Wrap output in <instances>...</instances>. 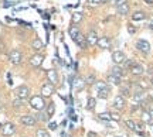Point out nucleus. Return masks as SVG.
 Instances as JSON below:
<instances>
[{"instance_id":"9b49d317","label":"nucleus","mask_w":153,"mask_h":137,"mask_svg":"<svg viewBox=\"0 0 153 137\" xmlns=\"http://www.w3.org/2000/svg\"><path fill=\"white\" fill-rule=\"evenodd\" d=\"M111 75H114L116 78H122L125 75V69L122 65H114L111 68Z\"/></svg>"},{"instance_id":"412c9836","label":"nucleus","mask_w":153,"mask_h":137,"mask_svg":"<svg viewBox=\"0 0 153 137\" xmlns=\"http://www.w3.org/2000/svg\"><path fill=\"white\" fill-rule=\"evenodd\" d=\"M142 122L143 123H152L153 119L152 116H150V112L149 110H143L142 112Z\"/></svg>"},{"instance_id":"a19ab883","label":"nucleus","mask_w":153,"mask_h":137,"mask_svg":"<svg viewBox=\"0 0 153 137\" xmlns=\"http://www.w3.org/2000/svg\"><path fill=\"white\" fill-rule=\"evenodd\" d=\"M88 137H97V134H95V133H88Z\"/></svg>"},{"instance_id":"ea45409f","label":"nucleus","mask_w":153,"mask_h":137,"mask_svg":"<svg viewBox=\"0 0 153 137\" xmlns=\"http://www.w3.org/2000/svg\"><path fill=\"white\" fill-rule=\"evenodd\" d=\"M50 129L55 130V129H57V124H55V123H51V124H50Z\"/></svg>"},{"instance_id":"c756f323","label":"nucleus","mask_w":153,"mask_h":137,"mask_svg":"<svg viewBox=\"0 0 153 137\" xmlns=\"http://www.w3.org/2000/svg\"><path fill=\"white\" fill-rule=\"evenodd\" d=\"M82 20V13H74L72 14V23L76 24V23H79Z\"/></svg>"},{"instance_id":"f257e3e1","label":"nucleus","mask_w":153,"mask_h":137,"mask_svg":"<svg viewBox=\"0 0 153 137\" xmlns=\"http://www.w3.org/2000/svg\"><path fill=\"white\" fill-rule=\"evenodd\" d=\"M30 106L34 110H37V112H43L47 108V103H45V100H44V98L41 95H36V96L30 98Z\"/></svg>"},{"instance_id":"7ed1b4c3","label":"nucleus","mask_w":153,"mask_h":137,"mask_svg":"<svg viewBox=\"0 0 153 137\" xmlns=\"http://www.w3.org/2000/svg\"><path fill=\"white\" fill-rule=\"evenodd\" d=\"M9 61H10L13 65H19V64H22V61H23L22 52H20L19 49H11L10 52H9Z\"/></svg>"},{"instance_id":"423d86ee","label":"nucleus","mask_w":153,"mask_h":137,"mask_svg":"<svg viewBox=\"0 0 153 137\" xmlns=\"http://www.w3.org/2000/svg\"><path fill=\"white\" fill-rule=\"evenodd\" d=\"M14 132H16V126H14L13 123H6V124H3V127H1V134L4 137L13 136Z\"/></svg>"},{"instance_id":"b1692460","label":"nucleus","mask_w":153,"mask_h":137,"mask_svg":"<svg viewBox=\"0 0 153 137\" xmlns=\"http://www.w3.org/2000/svg\"><path fill=\"white\" fill-rule=\"evenodd\" d=\"M108 82L112 83V85H116V86H120L122 81H120V78H116L114 75H108Z\"/></svg>"},{"instance_id":"dca6fc26","label":"nucleus","mask_w":153,"mask_h":137,"mask_svg":"<svg viewBox=\"0 0 153 137\" xmlns=\"http://www.w3.org/2000/svg\"><path fill=\"white\" fill-rule=\"evenodd\" d=\"M74 41H75L76 44L81 47V48H85V47H87V38H85V35H84L82 33L78 34L75 38H74Z\"/></svg>"},{"instance_id":"5701e85b","label":"nucleus","mask_w":153,"mask_h":137,"mask_svg":"<svg viewBox=\"0 0 153 137\" xmlns=\"http://www.w3.org/2000/svg\"><path fill=\"white\" fill-rule=\"evenodd\" d=\"M84 86H85V81H84L82 78H76L75 82H74V88H75L76 91H81Z\"/></svg>"},{"instance_id":"f3484780","label":"nucleus","mask_w":153,"mask_h":137,"mask_svg":"<svg viewBox=\"0 0 153 137\" xmlns=\"http://www.w3.org/2000/svg\"><path fill=\"white\" fill-rule=\"evenodd\" d=\"M146 13L145 11H135L133 14H132V20L133 21H143V20H146Z\"/></svg>"},{"instance_id":"79ce46f5","label":"nucleus","mask_w":153,"mask_h":137,"mask_svg":"<svg viewBox=\"0 0 153 137\" xmlns=\"http://www.w3.org/2000/svg\"><path fill=\"white\" fill-rule=\"evenodd\" d=\"M149 28H150V30H153V21L149 23Z\"/></svg>"},{"instance_id":"7c9ffc66","label":"nucleus","mask_w":153,"mask_h":137,"mask_svg":"<svg viewBox=\"0 0 153 137\" xmlns=\"http://www.w3.org/2000/svg\"><path fill=\"white\" fill-rule=\"evenodd\" d=\"M109 96V89L108 91H102V92H98V98H101V99H106Z\"/></svg>"},{"instance_id":"cd10ccee","label":"nucleus","mask_w":153,"mask_h":137,"mask_svg":"<svg viewBox=\"0 0 153 137\" xmlns=\"http://www.w3.org/2000/svg\"><path fill=\"white\" fill-rule=\"evenodd\" d=\"M36 137H50V134H48L47 130H44V129H38L37 132H36Z\"/></svg>"},{"instance_id":"4468645a","label":"nucleus","mask_w":153,"mask_h":137,"mask_svg":"<svg viewBox=\"0 0 153 137\" xmlns=\"http://www.w3.org/2000/svg\"><path fill=\"white\" fill-rule=\"evenodd\" d=\"M99 48L102 49H106V48H111V38L109 37H99L98 38V44H97Z\"/></svg>"},{"instance_id":"ddd939ff","label":"nucleus","mask_w":153,"mask_h":137,"mask_svg":"<svg viewBox=\"0 0 153 137\" xmlns=\"http://www.w3.org/2000/svg\"><path fill=\"white\" fill-rule=\"evenodd\" d=\"M85 38H87V45H97L98 44V34L95 33V31H91L89 34L85 35Z\"/></svg>"},{"instance_id":"4c0bfd02","label":"nucleus","mask_w":153,"mask_h":137,"mask_svg":"<svg viewBox=\"0 0 153 137\" xmlns=\"http://www.w3.org/2000/svg\"><path fill=\"white\" fill-rule=\"evenodd\" d=\"M88 3H89V4H98V3H101V0H88Z\"/></svg>"},{"instance_id":"4be33fe9","label":"nucleus","mask_w":153,"mask_h":137,"mask_svg":"<svg viewBox=\"0 0 153 137\" xmlns=\"http://www.w3.org/2000/svg\"><path fill=\"white\" fill-rule=\"evenodd\" d=\"M68 33H70V35H71V38L74 40L76 37V35H78V34L81 33V31H79V28H78V26H75V24H74V26H71V27H70V30H68Z\"/></svg>"},{"instance_id":"c03bdc74","label":"nucleus","mask_w":153,"mask_h":137,"mask_svg":"<svg viewBox=\"0 0 153 137\" xmlns=\"http://www.w3.org/2000/svg\"><path fill=\"white\" fill-rule=\"evenodd\" d=\"M150 85H152V86H153V78H152V79H150Z\"/></svg>"},{"instance_id":"72a5a7b5","label":"nucleus","mask_w":153,"mask_h":137,"mask_svg":"<svg viewBox=\"0 0 153 137\" xmlns=\"http://www.w3.org/2000/svg\"><path fill=\"white\" fill-rule=\"evenodd\" d=\"M23 105V100L22 99H14V100H13V106H14V108H20V106H22Z\"/></svg>"},{"instance_id":"58836bf2","label":"nucleus","mask_w":153,"mask_h":137,"mask_svg":"<svg viewBox=\"0 0 153 137\" xmlns=\"http://www.w3.org/2000/svg\"><path fill=\"white\" fill-rule=\"evenodd\" d=\"M111 116H112V119H114V120H119V119H120V117L116 115V113H111Z\"/></svg>"},{"instance_id":"a878e982","label":"nucleus","mask_w":153,"mask_h":137,"mask_svg":"<svg viewBox=\"0 0 153 137\" xmlns=\"http://www.w3.org/2000/svg\"><path fill=\"white\" fill-rule=\"evenodd\" d=\"M95 105H97V99H95V98H89V99H88L87 108L89 110H94V109H95Z\"/></svg>"},{"instance_id":"e433bc0d","label":"nucleus","mask_w":153,"mask_h":137,"mask_svg":"<svg viewBox=\"0 0 153 137\" xmlns=\"http://www.w3.org/2000/svg\"><path fill=\"white\" fill-rule=\"evenodd\" d=\"M128 31H129V34H135L136 33V28L132 27V26H128Z\"/></svg>"},{"instance_id":"473e14b6","label":"nucleus","mask_w":153,"mask_h":137,"mask_svg":"<svg viewBox=\"0 0 153 137\" xmlns=\"http://www.w3.org/2000/svg\"><path fill=\"white\" fill-rule=\"evenodd\" d=\"M84 81H85V83H95V82H97V81H95V77H94V75H88V77L85 78Z\"/></svg>"},{"instance_id":"2f4dec72","label":"nucleus","mask_w":153,"mask_h":137,"mask_svg":"<svg viewBox=\"0 0 153 137\" xmlns=\"http://www.w3.org/2000/svg\"><path fill=\"white\" fill-rule=\"evenodd\" d=\"M129 95H131V91L128 88H120V96L125 98V96H129Z\"/></svg>"},{"instance_id":"1a4fd4ad","label":"nucleus","mask_w":153,"mask_h":137,"mask_svg":"<svg viewBox=\"0 0 153 137\" xmlns=\"http://www.w3.org/2000/svg\"><path fill=\"white\" fill-rule=\"evenodd\" d=\"M129 68H131L132 75H135V77H140V75H143V72H145L143 66L140 65V64H136V62H133Z\"/></svg>"},{"instance_id":"37998d69","label":"nucleus","mask_w":153,"mask_h":137,"mask_svg":"<svg viewBox=\"0 0 153 137\" xmlns=\"http://www.w3.org/2000/svg\"><path fill=\"white\" fill-rule=\"evenodd\" d=\"M145 1H146L148 4H153V0H145Z\"/></svg>"},{"instance_id":"f8f14e48","label":"nucleus","mask_w":153,"mask_h":137,"mask_svg":"<svg viewBox=\"0 0 153 137\" xmlns=\"http://www.w3.org/2000/svg\"><path fill=\"white\" fill-rule=\"evenodd\" d=\"M125 105H126V100L123 96H120V95H116L114 99V108L115 109H123L125 108Z\"/></svg>"},{"instance_id":"c85d7f7f","label":"nucleus","mask_w":153,"mask_h":137,"mask_svg":"<svg viewBox=\"0 0 153 137\" xmlns=\"http://www.w3.org/2000/svg\"><path fill=\"white\" fill-rule=\"evenodd\" d=\"M54 112H55L54 103H48V106H47V116H48V117H51V116L54 115Z\"/></svg>"},{"instance_id":"393cba45","label":"nucleus","mask_w":153,"mask_h":137,"mask_svg":"<svg viewBox=\"0 0 153 137\" xmlns=\"http://www.w3.org/2000/svg\"><path fill=\"white\" fill-rule=\"evenodd\" d=\"M98 119H101V120H104V122H111L112 120V116H111V113H99L98 115Z\"/></svg>"},{"instance_id":"6e6552de","label":"nucleus","mask_w":153,"mask_h":137,"mask_svg":"<svg viewBox=\"0 0 153 137\" xmlns=\"http://www.w3.org/2000/svg\"><path fill=\"white\" fill-rule=\"evenodd\" d=\"M136 48L143 52V54H148L149 51H150V44H149L146 40H137L136 41Z\"/></svg>"},{"instance_id":"c9c22d12","label":"nucleus","mask_w":153,"mask_h":137,"mask_svg":"<svg viewBox=\"0 0 153 137\" xmlns=\"http://www.w3.org/2000/svg\"><path fill=\"white\" fill-rule=\"evenodd\" d=\"M123 3H126V0H112V4L114 6H120Z\"/></svg>"},{"instance_id":"a18cd8bd","label":"nucleus","mask_w":153,"mask_h":137,"mask_svg":"<svg viewBox=\"0 0 153 137\" xmlns=\"http://www.w3.org/2000/svg\"><path fill=\"white\" fill-rule=\"evenodd\" d=\"M116 137H122V136H116Z\"/></svg>"},{"instance_id":"f704fd0d","label":"nucleus","mask_w":153,"mask_h":137,"mask_svg":"<svg viewBox=\"0 0 153 137\" xmlns=\"http://www.w3.org/2000/svg\"><path fill=\"white\" fill-rule=\"evenodd\" d=\"M47 119H48V116H47V113L44 115V113H41V112H40V115H38V117H37V120H43V122H45Z\"/></svg>"},{"instance_id":"20e7f679","label":"nucleus","mask_w":153,"mask_h":137,"mask_svg":"<svg viewBox=\"0 0 153 137\" xmlns=\"http://www.w3.org/2000/svg\"><path fill=\"white\" fill-rule=\"evenodd\" d=\"M20 123L23 126H27V127H33L36 123H37V119L34 117L33 115H23L20 117Z\"/></svg>"},{"instance_id":"0eeeda50","label":"nucleus","mask_w":153,"mask_h":137,"mask_svg":"<svg viewBox=\"0 0 153 137\" xmlns=\"http://www.w3.org/2000/svg\"><path fill=\"white\" fill-rule=\"evenodd\" d=\"M54 85H51L50 82H47V83H44L43 86H41V96L43 98H50L53 93H54Z\"/></svg>"},{"instance_id":"a211bd4d","label":"nucleus","mask_w":153,"mask_h":137,"mask_svg":"<svg viewBox=\"0 0 153 137\" xmlns=\"http://www.w3.org/2000/svg\"><path fill=\"white\" fill-rule=\"evenodd\" d=\"M31 48L36 51V52H38V51H41V49L44 48V44H43V41L40 38H34L33 40V43H31Z\"/></svg>"},{"instance_id":"6ab92c4d","label":"nucleus","mask_w":153,"mask_h":137,"mask_svg":"<svg viewBox=\"0 0 153 137\" xmlns=\"http://www.w3.org/2000/svg\"><path fill=\"white\" fill-rule=\"evenodd\" d=\"M116 11H118V14H120V16H126V14L129 13V6H128V3L116 6Z\"/></svg>"},{"instance_id":"bb28decb","label":"nucleus","mask_w":153,"mask_h":137,"mask_svg":"<svg viewBox=\"0 0 153 137\" xmlns=\"http://www.w3.org/2000/svg\"><path fill=\"white\" fill-rule=\"evenodd\" d=\"M125 124L129 127L131 130H133V132L136 130V122H135V120H131V119H128V120L125 122Z\"/></svg>"},{"instance_id":"9d476101","label":"nucleus","mask_w":153,"mask_h":137,"mask_svg":"<svg viewBox=\"0 0 153 137\" xmlns=\"http://www.w3.org/2000/svg\"><path fill=\"white\" fill-rule=\"evenodd\" d=\"M44 61V57L41 54H34L31 58H30V65L31 66H41V64H43Z\"/></svg>"},{"instance_id":"f03ea898","label":"nucleus","mask_w":153,"mask_h":137,"mask_svg":"<svg viewBox=\"0 0 153 137\" xmlns=\"http://www.w3.org/2000/svg\"><path fill=\"white\" fill-rule=\"evenodd\" d=\"M16 98L17 99H22V100H26L27 98H30V88H28L27 85H20V86H17L16 91Z\"/></svg>"},{"instance_id":"39448f33","label":"nucleus","mask_w":153,"mask_h":137,"mask_svg":"<svg viewBox=\"0 0 153 137\" xmlns=\"http://www.w3.org/2000/svg\"><path fill=\"white\" fill-rule=\"evenodd\" d=\"M112 61H114L115 65H122V64H125L126 62L125 52H122V51H115L114 54H112Z\"/></svg>"},{"instance_id":"aec40b11","label":"nucleus","mask_w":153,"mask_h":137,"mask_svg":"<svg viewBox=\"0 0 153 137\" xmlns=\"http://www.w3.org/2000/svg\"><path fill=\"white\" fill-rule=\"evenodd\" d=\"M108 89H109V86L106 85V82L98 81V82L95 83V91H97V93H98V92H102V91H108Z\"/></svg>"},{"instance_id":"2eb2a0df","label":"nucleus","mask_w":153,"mask_h":137,"mask_svg":"<svg viewBox=\"0 0 153 137\" xmlns=\"http://www.w3.org/2000/svg\"><path fill=\"white\" fill-rule=\"evenodd\" d=\"M47 78H48V82L51 85H55V83H58V74L55 69H50L47 71Z\"/></svg>"}]
</instances>
